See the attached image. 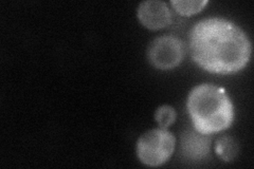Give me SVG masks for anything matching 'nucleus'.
<instances>
[{"instance_id": "obj_1", "label": "nucleus", "mask_w": 254, "mask_h": 169, "mask_svg": "<svg viewBox=\"0 0 254 169\" xmlns=\"http://www.w3.org/2000/svg\"><path fill=\"white\" fill-rule=\"evenodd\" d=\"M189 48L192 59L214 74H234L251 57L252 45L247 33L231 20L209 17L197 21L190 31Z\"/></svg>"}, {"instance_id": "obj_2", "label": "nucleus", "mask_w": 254, "mask_h": 169, "mask_svg": "<svg viewBox=\"0 0 254 169\" xmlns=\"http://www.w3.org/2000/svg\"><path fill=\"white\" fill-rule=\"evenodd\" d=\"M187 109L193 128L211 135L229 129L234 120V107L226 90L213 84H200L189 93Z\"/></svg>"}, {"instance_id": "obj_3", "label": "nucleus", "mask_w": 254, "mask_h": 169, "mask_svg": "<svg viewBox=\"0 0 254 169\" xmlns=\"http://www.w3.org/2000/svg\"><path fill=\"white\" fill-rule=\"evenodd\" d=\"M176 138L168 129L155 128L143 133L137 142V156L142 164L158 167L168 162L174 154Z\"/></svg>"}, {"instance_id": "obj_4", "label": "nucleus", "mask_w": 254, "mask_h": 169, "mask_svg": "<svg viewBox=\"0 0 254 169\" xmlns=\"http://www.w3.org/2000/svg\"><path fill=\"white\" fill-rule=\"evenodd\" d=\"M187 46L175 35H162L155 38L149 45L147 58L158 70H172L177 68L185 59Z\"/></svg>"}, {"instance_id": "obj_5", "label": "nucleus", "mask_w": 254, "mask_h": 169, "mask_svg": "<svg viewBox=\"0 0 254 169\" xmlns=\"http://www.w3.org/2000/svg\"><path fill=\"white\" fill-rule=\"evenodd\" d=\"M137 17L141 25L149 30L163 29L173 21L168 3L161 0L142 1L138 6Z\"/></svg>"}, {"instance_id": "obj_6", "label": "nucleus", "mask_w": 254, "mask_h": 169, "mask_svg": "<svg viewBox=\"0 0 254 169\" xmlns=\"http://www.w3.org/2000/svg\"><path fill=\"white\" fill-rule=\"evenodd\" d=\"M211 144V135L188 130L181 135V154L190 161H202L210 156Z\"/></svg>"}, {"instance_id": "obj_7", "label": "nucleus", "mask_w": 254, "mask_h": 169, "mask_svg": "<svg viewBox=\"0 0 254 169\" xmlns=\"http://www.w3.org/2000/svg\"><path fill=\"white\" fill-rule=\"evenodd\" d=\"M215 152L225 162H232L238 154L237 142L229 135H222L215 143Z\"/></svg>"}, {"instance_id": "obj_8", "label": "nucleus", "mask_w": 254, "mask_h": 169, "mask_svg": "<svg viewBox=\"0 0 254 169\" xmlns=\"http://www.w3.org/2000/svg\"><path fill=\"white\" fill-rule=\"evenodd\" d=\"M208 2V0H172L171 4L179 15L190 17L201 12Z\"/></svg>"}, {"instance_id": "obj_9", "label": "nucleus", "mask_w": 254, "mask_h": 169, "mask_svg": "<svg viewBox=\"0 0 254 169\" xmlns=\"http://www.w3.org/2000/svg\"><path fill=\"white\" fill-rule=\"evenodd\" d=\"M156 122L158 123L159 127L164 128V129H168V128L173 125L176 120L177 113L176 110H175L170 105H163V106L159 107L154 115Z\"/></svg>"}]
</instances>
